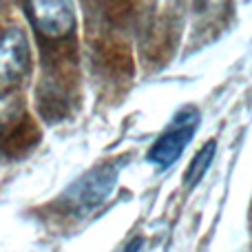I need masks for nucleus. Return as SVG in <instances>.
Here are the masks:
<instances>
[{"mask_svg":"<svg viewBox=\"0 0 252 252\" xmlns=\"http://www.w3.org/2000/svg\"><path fill=\"white\" fill-rule=\"evenodd\" d=\"M120 166L122 161H109V164H102L100 168H93L91 173L80 177L64 195L66 208L73 210L80 217L100 208L118 184Z\"/></svg>","mask_w":252,"mask_h":252,"instance_id":"obj_1","label":"nucleus"},{"mask_svg":"<svg viewBox=\"0 0 252 252\" xmlns=\"http://www.w3.org/2000/svg\"><path fill=\"white\" fill-rule=\"evenodd\" d=\"M29 73V40L18 27L0 31V97L18 89Z\"/></svg>","mask_w":252,"mask_h":252,"instance_id":"obj_2","label":"nucleus"},{"mask_svg":"<svg viewBox=\"0 0 252 252\" xmlns=\"http://www.w3.org/2000/svg\"><path fill=\"white\" fill-rule=\"evenodd\" d=\"M197 124H199V113H197V109H192V106H188L182 113H177L173 124L159 135V139H157V142L153 144V148L148 151V161L159 166V168L173 166L175 161L182 157L184 148L190 144L192 135H195V130H197Z\"/></svg>","mask_w":252,"mask_h":252,"instance_id":"obj_3","label":"nucleus"},{"mask_svg":"<svg viewBox=\"0 0 252 252\" xmlns=\"http://www.w3.org/2000/svg\"><path fill=\"white\" fill-rule=\"evenodd\" d=\"M27 13L44 38H66L75 29L73 0H27Z\"/></svg>","mask_w":252,"mask_h":252,"instance_id":"obj_4","label":"nucleus"},{"mask_svg":"<svg viewBox=\"0 0 252 252\" xmlns=\"http://www.w3.org/2000/svg\"><path fill=\"white\" fill-rule=\"evenodd\" d=\"M38 126L33 124L29 115L22 113L18 115V120H11L7 128H0V155L4 159L25 157L38 144Z\"/></svg>","mask_w":252,"mask_h":252,"instance_id":"obj_5","label":"nucleus"},{"mask_svg":"<svg viewBox=\"0 0 252 252\" xmlns=\"http://www.w3.org/2000/svg\"><path fill=\"white\" fill-rule=\"evenodd\" d=\"M215 148H217V144H215V139H210V142L195 155V159L190 161L188 173H186V186L188 188L197 186L199 179L206 175V170L210 168V164H213V159H215Z\"/></svg>","mask_w":252,"mask_h":252,"instance_id":"obj_6","label":"nucleus"}]
</instances>
